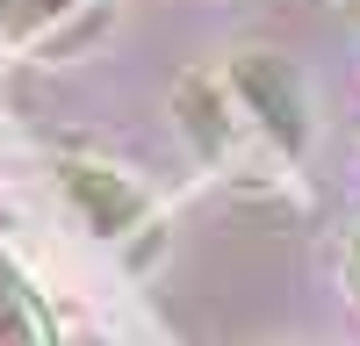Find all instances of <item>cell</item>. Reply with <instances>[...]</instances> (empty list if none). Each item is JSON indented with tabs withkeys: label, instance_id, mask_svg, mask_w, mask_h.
Segmentation results:
<instances>
[{
	"label": "cell",
	"instance_id": "obj_1",
	"mask_svg": "<svg viewBox=\"0 0 360 346\" xmlns=\"http://www.w3.org/2000/svg\"><path fill=\"white\" fill-rule=\"evenodd\" d=\"M58 181H65V195H72V210H86V224L101 231V238H115L123 224H137V188H123L108 166H58Z\"/></svg>",
	"mask_w": 360,
	"mask_h": 346
},
{
	"label": "cell",
	"instance_id": "obj_2",
	"mask_svg": "<svg viewBox=\"0 0 360 346\" xmlns=\"http://www.w3.org/2000/svg\"><path fill=\"white\" fill-rule=\"evenodd\" d=\"M0 346H51V310L8 252H0Z\"/></svg>",
	"mask_w": 360,
	"mask_h": 346
},
{
	"label": "cell",
	"instance_id": "obj_3",
	"mask_svg": "<svg viewBox=\"0 0 360 346\" xmlns=\"http://www.w3.org/2000/svg\"><path fill=\"white\" fill-rule=\"evenodd\" d=\"M79 8L86 0H0V44H37Z\"/></svg>",
	"mask_w": 360,
	"mask_h": 346
},
{
	"label": "cell",
	"instance_id": "obj_4",
	"mask_svg": "<svg viewBox=\"0 0 360 346\" xmlns=\"http://www.w3.org/2000/svg\"><path fill=\"white\" fill-rule=\"evenodd\" d=\"M339 8H346V22H353V29H360V0H339Z\"/></svg>",
	"mask_w": 360,
	"mask_h": 346
},
{
	"label": "cell",
	"instance_id": "obj_5",
	"mask_svg": "<svg viewBox=\"0 0 360 346\" xmlns=\"http://www.w3.org/2000/svg\"><path fill=\"white\" fill-rule=\"evenodd\" d=\"M353 281H360V238H353Z\"/></svg>",
	"mask_w": 360,
	"mask_h": 346
}]
</instances>
